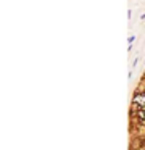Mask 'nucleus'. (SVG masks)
I'll return each mask as SVG.
<instances>
[{
  "instance_id": "nucleus-1",
  "label": "nucleus",
  "mask_w": 145,
  "mask_h": 150,
  "mask_svg": "<svg viewBox=\"0 0 145 150\" xmlns=\"http://www.w3.org/2000/svg\"><path fill=\"white\" fill-rule=\"evenodd\" d=\"M132 115L140 124H145V108H134Z\"/></svg>"
}]
</instances>
